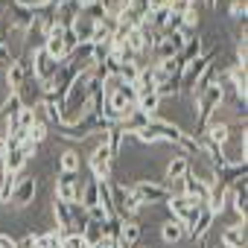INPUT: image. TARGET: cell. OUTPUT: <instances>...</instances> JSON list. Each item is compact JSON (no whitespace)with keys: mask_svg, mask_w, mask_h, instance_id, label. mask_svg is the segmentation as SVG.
I'll use <instances>...</instances> for the list:
<instances>
[{"mask_svg":"<svg viewBox=\"0 0 248 248\" xmlns=\"http://www.w3.org/2000/svg\"><path fill=\"white\" fill-rule=\"evenodd\" d=\"M32 79L38 82V85H44V82H50L56 73H59V67H62V62H53L41 47L38 50H32Z\"/></svg>","mask_w":248,"mask_h":248,"instance_id":"6","label":"cell"},{"mask_svg":"<svg viewBox=\"0 0 248 248\" xmlns=\"http://www.w3.org/2000/svg\"><path fill=\"white\" fill-rule=\"evenodd\" d=\"M231 207H233V213L242 216V222H245V213H248V181H245V178H236V181L231 184Z\"/></svg>","mask_w":248,"mask_h":248,"instance_id":"10","label":"cell"},{"mask_svg":"<svg viewBox=\"0 0 248 248\" xmlns=\"http://www.w3.org/2000/svg\"><path fill=\"white\" fill-rule=\"evenodd\" d=\"M187 170H190V158H187V155H175V158L167 164V178L178 184V181L187 175Z\"/></svg>","mask_w":248,"mask_h":248,"instance_id":"19","label":"cell"},{"mask_svg":"<svg viewBox=\"0 0 248 248\" xmlns=\"http://www.w3.org/2000/svg\"><path fill=\"white\" fill-rule=\"evenodd\" d=\"M161 102H164V99H161L158 93H146V96H138V105H135V108L143 111V114H149V117H155V111L161 108Z\"/></svg>","mask_w":248,"mask_h":248,"instance_id":"21","label":"cell"},{"mask_svg":"<svg viewBox=\"0 0 248 248\" xmlns=\"http://www.w3.org/2000/svg\"><path fill=\"white\" fill-rule=\"evenodd\" d=\"M32 76V59L30 56H21V59H12L9 67H6V88L9 91H21V85Z\"/></svg>","mask_w":248,"mask_h":248,"instance_id":"7","label":"cell"},{"mask_svg":"<svg viewBox=\"0 0 248 248\" xmlns=\"http://www.w3.org/2000/svg\"><path fill=\"white\" fill-rule=\"evenodd\" d=\"M161 239L167 242V245H175V242H181V239H187V231H184V225L178 222V219H167L164 225H161Z\"/></svg>","mask_w":248,"mask_h":248,"instance_id":"17","label":"cell"},{"mask_svg":"<svg viewBox=\"0 0 248 248\" xmlns=\"http://www.w3.org/2000/svg\"><path fill=\"white\" fill-rule=\"evenodd\" d=\"M6 6H9V12H12L9 27H15V30L30 32V30H32V24L38 21V15H35V12H30V9H24V6H15V3H6Z\"/></svg>","mask_w":248,"mask_h":248,"instance_id":"13","label":"cell"},{"mask_svg":"<svg viewBox=\"0 0 248 248\" xmlns=\"http://www.w3.org/2000/svg\"><path fill=\"white\" fill-rule=\"evenodd\" d=\"M138 242H140V225L135 219H123V231H120L117 245L120 248H135Z\"/></svg>","mask_w":248,"mask_h":248,"instance_id":"15","label":"cell"},{"mask_svg":"<svg viewBox=\"0 0 248 248\" xmlns=\"http://www.w3.org/2000/svg\"><path fill=\"white\" fill-rule=\"evenodd\" d=\"M15 248H35V233H27L15 242Z\"/></svg>","mask_w":248,"mask_h":248,"instance_id":"25","label":"cell"},{"mask_svg":"<svg viewBox=\"0 0 248 248\" xmlns=\"http://www.w3.org/2000/svg\"><path fill=\"white\" fill-rule=\"evenodd\" d=\"M222 245L225 248H245V222L225 228L222 231Z\"/></svg>","mask_w":248,"mask_h":248,"instance_id":"18","label":"cell"},{"mask_svg":"<svg viewBox=\"0 0 248 248\" xmlns=\"http://www.w3.org/2000/svg\"><path fill=\"white\" fill-rule=\"evenodd\" d=\"M27 161H30V155L24 152V146H12V149H6L3 158H0V167H3L6 172H12V175H21V170L27 167Z\"/></svg>","mask_w":248,"mask_h":248,"instance_id":"11","label":"cell"},{"mask_svg":"<svg viewBox=\"0 0 248 248\" xmlns=\"http://www.w3.org/2000/svg\"><path fill=\"white\" fill-rule=\"evenodd\" d=\"M0 123H3V117H0Z\"/></svg>","mask_w":248,"mask_h":248,"instance_id":"29","label":"cell"},{"mask_svg":"<svg viewBox=\"0 0 248 248\" xmlns=\"http://www.w3.org/2000/svg\"><path fill=\"white\" fill-rule=\"evenodd\" d=\"M79 204L85 207V210H91V207H99V181L91 175L85 184H82V193H79Z\"/></svg>","mask_w":248,"mask_h":248,"instance_id":"16","label":"cell"},{"mask_svg":"<svg viewBox=\"0 0 248 248\" xmlns=\"http://www.w3.org/2000/svg\"><path fill=\"white\" fill-rule=\"evenodd\" d=\"M213 213L207 210V204H202L199 207V216H196V222L187 228V239H204L207 236V231H210V225H213Z\"/></svg>","mask_w":248,"mask_h":248,"instance_id":"12","label":"cell"},{"mask_svg":"<svg viewBox=\"0 0 248 248\" xmlns=\"http://www.w3.org/2000/svg\"><path fill=\"white\" fill-rule=\"evenodd\" d=\"M35 193H38V178H35V175H18L15 190H12V196H9V204H12L15 210H24V207H30V204L35 202Z\"/></svg>","mask_w":248,"mask_h":248,"instance_id":"5","label":"cell"},{"mask_svg":"<svg viewBox=\"0 0 248 248\" xmlns=\"http://www.w3.org/2000/svg\"><path fill=\"white\" fill-rule=\"evenodd\" d=\"M82 178H79V172H59V178H56V199H62V202H79V193H82Z\"/></svg>","mask_w":248,"mask_h":248,"instance_id":"8","label":"cell"},{"mask_svg":"<svg viewBox=\"0 0 248 248\" xmlns=\"http://www.w3.org/2000/svg\"><path fill=\"white\" fill-rule=\"evenodd\" d=\"M15 56H12V50H9V44L3 41V38H0V64H9Z\"/></svg>","mask_w":248,"mask_h":248,"instance_id":"24","label":"cell"},{"mask_svg":"<svg viewBox=\"0 0 248 248\" xmlns=\"http://www.w3.org/2000/svg\"><path fill=\"white\" fill-rule=\"evenodd\" d=\"M82 170V158L76 149H64L59 155V172H79Z\"/></svg>","mask_w":248,"mask_h":248,"instance_id":"20","label":"cell"},{"mask_svg":"<svg viewBox=\"0 0 248 248\" xmlns=\"http://www.w3.org/2000/svg\"><path fill=\"white\" fill-rule=\"evenodd\" d=\"M178 184H181V193H184V196H190V199H193V202H199V204H207L210 184H207L204 178H199L193 170H187V175H184Z\"/></svg>","mask_w":248,"mask_h":248,"instance_id":"9","label":"cell"},{"mask_svg":"<svg viewBox=\"0 0 248 248\" xmlns=\"http://www.w3.org/2000/svg\"><path fill=\"white\" fill-rule=\"evenodd\" d=\"M0 248H15V239L6 236V233H0Z\"/></svg>","mask_w":248,"mask_h":248,"instance_id":"26","label":"cell"},{"mask_svg":"<svg viewBox=\"0 0 248 248\" xmlns=\"http://www.w3.org/2000/svg\"><path fill=\"white\" fill-rule=\"evenodd\" d=\"M129 193L140 202V204H164L172 193L170 184H161V181H152V178H140L129 187Z\"/></svg>","mask_w":248,"mask_h":248,"instance_id":"2","label":"cell"},{"mask_svg":"<svg viewBox=\"0 0 248 248\" xmlns=\"http://www.w3.org/2000/svg\"><path fill=\"white\" fill-rule=\"evenodd\" d=\"M140 143H155V140H170V143H181V138H184V132L175 126V123H167V120H149L146 126L135 135Z\"/></svg>","mask_w":248,"mask_h":248,"instance_id":"1","label":"cell"},{"mask_svg":"<svg viewBox=\"0 0 248 248\" xmlns=\"http://www.w3.org/2000/svg\"><path fill=\"white\" fill-rule=\"evenodd\" d=\"M248 6H245V0H233L231 3V18L233 21H239V27H242V32H245V21H248Z\"/></svg>","mask_w":248,"mask_h":248,"instance_id":"22","label":"cell"},{"mask_svg":"<svg viewBox=\"0 0 248 248\" xmlns=\"http://www.w3.org/2000/svg\"><path fill=\"white\" fill-rule=\"evenodd\" d=\"M108 187H111V204H114V213H117L120 219H135V216H138V210H140L143 204L129 193V187H123V184H111V181H108Z\"/></svg>","mask_w":248,"mask_h":248,"instance_id":"4","label":"cell"},{"mask_svg":"<svg viewBox=\"0 0 248 248\" xmlns=\"http://www.w3.org/2000/svg\"><path fill=\"white\" fill-rule=\"evenodd\" d=\"M204 6H207V9H210V12H213V9H216V6H219V0H204Z\"/></svg>","mask_w":248,"mask_h":248,"instance_id":"27","label":"cell"},{"mask_svg":"<svg viewBox=\"0 0 248 248\" xmlns=\"http://www.w3.org/2000/svg\"><path fill=\"white\" fill-rule=\"evenodd\" d=\"M196 3H199V0H172L170 9H172V12H178V15H184V12H190Z\"/></svg>","mask_w":248,"mask_h":248,"instance_id":"23","label":"cell"},{"mask_svg":"<svg viewBox=\"0 0 248 248\" xmlns=\"http://www.w3.org/2000/svg\"><path fill=\"white\" fill-rule=\"evenodd\" d=\"M149 120H155V117H149V114H143V111H138V108H132L126 117H123V123H117V126L123 129V135H138Z\"/></svg>","mask_w":248,"mask_h":248,"instance_id":"14","label":"cell"},{"mask_svg":"<svg viewBox=\"0 0 248 248\" xmlns=\"http://www.w3.org/2000/svg\"><path fill=\"white\" fill-rule=\"evenodd\" d=\"M135 248H152V245H140V242H138V245H135Z\"/></svg>","mask_w":248,"mask_h":248,"instance_id":"28","label":"cell"},{"mask_svg":"<svg viewBox=\"0 0 248 248\" xmlns=\"http://www.w3.org/2000/svg\"><path fill=\"white\" fill-rule=\"evenodd\" d=\"M216 56H219V47H210L207 53H202V56H196L193 62H187L184 70H181V91H193V85L202 79V73L213 64Z\"/></svg>","mask_w":248,"mask_h":248,"instance_id":"3","label":"cell"}]
</instances>
